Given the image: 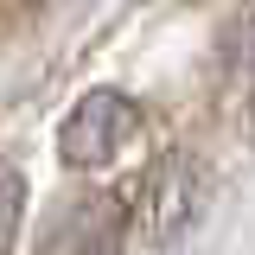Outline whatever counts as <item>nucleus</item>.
<instances>
[{"label": "nucleus", "instance_id": "obj_5", "mask_svg": "<svg viewBox=\"0 0 255 255\" xmlns=\"http://www.w3.org/2000/svg\"><path fill=\"white\" fill-rule=\"evenodd\" d=\"M32 6H38V0H0V19H26Z\"/></svg>", "mask_w": 255, "mask_h": 255}, {"label": "nucleus", "instance_id": "obj_4", "mask_svg": "<svg viewBox=\"0 0 255 255\" xmlns=\"http://www.w3.org/2000/svg\"><path fill=\"white\" fill-rule=\"evenodd\" d=\"M19 217H26V179H19L13 166H0V255L13 249V236H19Z\"/></svg>", "mask_w": 255, "mask_h": 255}, {"label": "nucleus", "instance_id": "obj_1", "mask_svg": "<svg viewBox=\"0 0 255 255\" xmlns=\"http://www.w3.org/2000/svg\"><path fill=\"white\" fill-rule=\"evenodd\" d=\"M134 128H140V109L122 90H90L58 128V159L77 166V172H96V166H109V159L122 153V140Z\"/></svg>", "mask_w": 255, "mask_h": 255}, {"label": "nucleus", "instance_id": "obj_3", "mask_svg": "<svg viewBox=\"0 0 255 255\" xmlns=\"http://www.w3.org/2000/svg\"><path fill=\"white\" fill-rule=\"evenodd\" d=\"M122 249V204L115 198H77L64 211L58 236L45 243V255H115Z\"/></svg>", "mask_w": 255, "mask_h": 255}, {"label": "nucleus", "instance_id": "obj_2", "mask_svg": "<svg viewBox=\"0 0 255 255\" xmlns=\"http://www.w3.org/2000/svg\"><path fill=\"white\" fill-rule=\"evenodd\" d=\"M198 204H204V191H198V172H191L185 153H166L140 179V198H134V217H140V236L147 243H179L198 217Z\"/></svg>", "mask_w": 255, "mask_h": 255}]
</instances>
